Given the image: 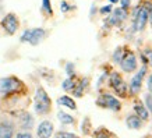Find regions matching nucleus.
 I'll list each match as a JSON object with an SVG mask.
<instances>
[{
	"label": "nucleus",
	"instance_id": "obj_1",
	"mask_svg": "<svg viewBox=\"0 0 152 138\" xmlns=\"http://www.w3.org/2000/svg\"><path fill=\"white\" fill-rule=\"evenodd\" d=\"M34 109L35 113L39 116H43L49 113L52 109V101L48 92L43 89L42 87H38L35 91V98H34Z\"/></svg>",
	"mask_w": 152,
	"mask_h": 138
},
{
	"label": "nucleus",
	"instance_id": "obj_2",
	"mask_svg": "<svg viewBox=\"0 0 152 138\" xmlns=\"http://www.w3.org/2000/svg\"><path fill=\"white\" fill-rule=\"evenodd\" d=\"M46 35H48V31L42 27L27 28L23 32V35L20 37V42L21 43H29L32 46H38L39 43H42L45 41Z\"/></svg>",
	"mask_w": 152,
	"mask_h": 138
},
{
	"label": "nucleus",
	"instance_id": "obj_3",
	"mask_svg": "<svg viewBox=\"0 0 152 138\" xmlns=\"http://www.w3.org/2000/svg\"><path fill=\"white\" fill-rule=\"evenodd\" d=\"M24 88L23 81L14 75L0 78V95H9V93H17Z\"/></svg>",
	"mask_w": 152,
	"mask_h": 138
},
{
	"label": "nucleus",
	"instance_id": "obj_4",
	"mask_svg": "<svg viewBox=\"0 0 152 138\" xmlns=\"http://www.w3.org/2000/svg\"><path fill=\"white\" fill-rule=\"evenodd\" d=\"M0 27L3 28V31L7 35H10V37L15 35V32L18 31V28H20V20L17 17V14H14V13L6 14L4 17H3V20H1V23H0Z\"/></svg>",
	"mask_w": 152,
	"mask_h": 138
},
{
	"label": "nucleus",
	"instance_id": "obj_5",
	"mask_svg": "<svg viewBox=\"0 0 152 138\" xmlns=\"http://www.w3.org/2000/svg\"><path fill=\"white\" fill-rule=\"evenodd\" d=\"M149 9H151V4H149V3H147V4H141V9H140L137 17L133 20V25H131L135 32H142L144 29L147 28Z\"/></svg>",
	"mask_w": 152,
	"mask_h": 138
},
{
	"label": "nucleus",
	"instance_id": "obj_6",
	"mask_svg": "<svg viewBox=\"0 0 152 138\" xmlns=\"http://www.w3.org/2000/svg\"><path fill=\"white\" fill-rule=\"evenodd\" d=\"M148 73V66L142 64L141 69L134 74V77L130 80V84H129V89L131 92V95H138L141 92V88H142V81L145 78V75Z\"/></svg>",
	"mask_w": 152,
	"mask_h": 138
},
{
	"label": "nucleus",
	"instance_id": "obj_7",
	"mask_svg": "<svg viewBox=\"0 0 152 138\" xmlns=\"http://www.w3.org/2000/svg\"><path fill=\"white\" fill-rule=\"evenodd\" d=\"M127 18H129V11L121 9V7H117V9H113V11L106 17L105 25H107V27H120Z\"/></svg>",
	"mask_w": 152,
	"mask_h": 138
},
{
	"label": "nucleus",
	"instance_id": "obj_8",
	"mask_svg": "<svg viewBox=\"0 0 152 138\" xmlns=\"http://www.w3.org/2000/svg\"><path fill=\"white\" fill-rule=\"evenodd\" d=\"M120 69L123 70L124 73H134L138 70V60H137V56L133 50H126L123 59L120 60Z\"/></svg>",
	"mask_w": 152,
	"mask_h": 138
},
{
	"label": "nucleus",
	"instance_id": "obj_9",
	"mask_svg": "<svg viewBox=\"0 0 152 138\" xmlns=\"http://www.w3.org/2000/svg\"><path fill=\"white\" fill-rule=\"evenodd\" d=\"M96 103L99 106H102V107L109 109V110H112V112H119L120 109H121V103H120L119 99L116 96H113L112 93H107V92L99 95V98L96 99Z\"/></svg>",
	"mask_w": 152,
	"mask_h": 138
},
{
	"label": "nucleus",
	"instance_id": "obj_10",
	"mask_svg": "<svg viewBox=\"0 0 152 138\" xmlns=\"http://www.w3.org/2000/svg\"><path fill=\"white\" fill-rule=\"evenodd\" d=\"M109 85L115 89V92L117 95H120V96H126L127 95L126 92L129 91V85L126 84L123 77L117 71H112L110 73V75H109Z\"/></svg>",
	"mask_w": 152,
	"mask_h": 138
},
{
	"label": "nucleus",
	"instance_id": "obj_11",
	"mask_svg": "<svg viewBox=\"0 0 152 138\" xmlns=\"http://www.w3.org/2000/svg\"><path fill=\"white\" fill-rule=\"evenodd\" d=\"M53 123L49 121V120H43L39 123L37 129V138H50L52 134H53Z\"/></svg>",
	"mask_w": 152,
	"mask_h": 138
},
{
	"label": "nucleus",
	"instance_id": "obj_12",
	"mask_svg": "<svg viewBox=\"0 0 152 138\" xmlns=\"http://www.w3.org/2000/svg\"><path fill=\"white\" fill-rule=\"evenodd\" d=\"M18 121H20V126L24 129V131H28V130H31L34 127V116L31 113H28V112H24L21 115L18 116Z\"/></svg>",
	"mask_w": 152,
	"mask_h": 138
},
{
	"label": "nucleus",
	"instance_id": "obj_13",
	"mask_svg": "<svg viewBox=\"0 0 152 138\" xmlns=\"http://www.w3.org/2000/svg\"><path fill=\"white\" fill-rule=\"evenodd\" d=\"M126 124L131 130H140L142 127V120L140 119L137 115H131L126 119Z\"/></svg>",
	"mask_w": 152,
	"mask_h": 138
},
{
	"label": "nucleus",
	"instance_id": "obj_14",
	"mask_svg": "<svg viewBox=\"0 0 152 138\" xmlns=\"http://www.w3.org/2000/svg\"><path fill=\"white\" fill-rule=\"evenodd\" d=\"M14 127L11 123H1L0 124V138H13Z\"/></svg>",
	"mask_w": 152,
	"mask_h": 138
},
{
	"label": "nucleus",
	"instance_id": "obj_15",
	"mask_svg": "<svg viewBox=\"0 0 152 138\" xmlns=\"http://www.w3.org/2000/svg\"><path fill=\"white\" fill-rule=\"evenodd\" d=\"M134 110H135L137 116H138L141 120H148L149 119V112L147 110V107H145L144 103H141V102H135V105H134Z\"/></svg>",
	"mask_w": 152,
	"mask_h": 138
},
{
	"label": "nucleus",
	"instance_id": "obj_16",
	"mask_svg": "<svg viewBox=\"0 0 152 138\" xmlns=\"http://www.w3.org/2000/svg\"><path fill=\"white\" fill-rule=\"evenodd\" d=\"M57 105L60 106H66V107H69L71 110H75L77 109V105H75V102H74L73 98H70L69 95H63V96H60L57 99Z\"/></svg>",
	"mask_w": 152,
	"mask_h": 138
},
{
	"label": "nucleus",
	"instance_id": "obj_17",
	"mask_svg": "<svg viewBox=\"0 0 152 138\" xmlns=\"http://www.w3.org/2000/svg\"><path fill=\"white\" fill-rule=\"evenodd\" d=\"M140 57L142 60V64L148 66V67H152V47H145L140 53Z\"/></svg>",
	"mask_w": 152,
	"mask_h": 138
},
{
	"label": "nucleus",
	"instance_id": "obj_18",
	"mask_svg": "<svg viewBox=\"0 0 152 138\" xmlns=\"http://www.w3.org/2000/svg\"><path fill=\"white\" fill-rule=\"evenodd\" d=\"M57 119H59V121L61 123V124L64 126H69V124H74V117L71 115H69V113H66V112H57Z\"/></svg>",
	"mask_w": 152,
	"mask_h": 138
},
{
	"label": "nucleus",
	"instance_id": "obj_19",
	"mask_svg": "<svg viewBox=\"0 0 152 138\" xmlns=\"http://www.w3.org/2000/svg\"><path fill=\"white\" fill-rule=\"evenodd\" d=\"M124 49H123V46H117L115 50H113V53H112V60H113V63H117L119 64L120 60L123 59V56H124Z\"/></svg>",
	"mask_w": 152,
	"mask_h": 138
},
{
	"label": "nucleus",
	"instance_id": "obj_20",
	"mask_svg": "<svg viewBox=\"0 0 152 138\" xmlns=\"http://www.w3.org/2000/svg\"><path fill=\"white\" fill-rule=\"evenodd\" d=\"M75 83L77 81H74V78H67L61 83V88H63V91H66V92H71L74 89V87H75Z\"/></svg>",
	"mask_w": 152,
	"mask_h": 138
},
{
	"label": "nucleus",
	"instance_id": "obj_21",
	"mask_svg": "<svg viewBox=\"0 0 152 138\" xmlns=\"http://www.w3.org/2000/svg\"><path fill=\"white\" fill-rule=\"evenodd\" d=\"M42 11L46 15H49V17L53 15V9H52L50 0H42Z\"/></svg>",
	"mask_w": 152,
	"mask_h": 138
},
{
	"label": "nucleus",
	"instance_id": "obj_22",
	"mask_svg": "<svg viewBox=\"0 0 152 138\" xmlns=\"http://www.w3.org/2000/svg\"><path fill=\"white\" fill-rule=\"evenodd\" d=\"M64 70H66V74H67L69 78H74V77H75V66H74L71 61H69V63L66 64Z\"/></svg>",
	"mask_w": 152,
	"mask_h": 138
},
{
	"label": "nucleus",
	"instance_id": "obj_23",
	"mask_svg": "<svg viewBox=\"0 0 152 138\" xmlns=\"http://www.w3.org/2000/svg\"><path fill=\"white\" fill-rule=\"evenodd\" d=\"M112 11H113V4H110V3H109L107 6L106 4L102 6L101 9H99V14H101V15H105V17H107Z\"/></svg>",
	"mask_w": 152,
	"mask_h": 138
},
{
	"label": "nucleus",
	"instance_id": "obj_24",
	"mask_svg": "<svg viewBox=\"0 0 152 138\" xmlns=\"http://www.w3.org/2000/svg\"><path fill=\"white\" fill-rule=\"evenodd\" d=\"M144 101H145L144 106L147 107V110L149 112V113H152V93H147V95L144 96Z\"/></svg>",
	"mask_w": 152,
	"mask_h": 138
},
{
	"label": "nucleus",
	"instance_id": "obj_25",
	"mask_svg": "<svg viewBox=\"0 0 152 138\" xmlns=\"http://www.w3.org/2000/svg\"><path fill=\"white\" fill-rule=\"evenodd\" d=\"M53 138H78L75 134L73 133H67V131H59Z\"/></svg>",
	"mask_w": 152,
	"mask_h": 138
},
{
	"label": "nucleus",
	"instance_id": "obj_26",
	"mask_svg": "<svg viewBox=\"0 0 152 138\" xmlns=\"http://www.w3.org/2000/svg\"><path fill=\"white\" fill-rule=\"evenodd\" d=\"M73 9H75V7H71V6L66 1V0H63L61 3H60V10H61V13H69L70 10H73Z\"/></svg>",
	"mask_w": 152,
	"mask_h": 138
},
{
	"label": "nucleus",
	"instance_id": "obj_27",
	"mask_svg": "<svg viewBox=\"0 0 152 138\" xmlns=\"http://www.w3.org/2000/svg\"><path fill=\"white\" fill-rule=\"evenodd\" d=\"M120 7L121 9H124L129 11V9H131V0H120Z\"/></svg>",
	"mask_w": 152,
	"mask_h": 138
},
{
	"label": "nucleus",
	"instance_id": "obj_28",
	"mask_svg": "<svg viewBox=\"0 0 152 138\" xmlns=\"http://www.w3.org/2000/svg\"><path fill=\"white\" fill-rule=\"evenodd\" d=\"M15 138H32V135L28 133V131H20V133H17V137Z\"/></svg>",
	"mask_w": 152,
	"mask_h": 138
},
{
	"label": "nucleus",
	"instance_id": "obj_29",
	"mask_svg": "<svg viewBox=\"0 0 152 138\" xmlns=\"http://www.w3.org/2000/svg\"><path fill=\"white\" fill-rule=\"evenodd\" d=\"M147 88L148 91H149V93H152V73L148 75V80H147Z\"/></svg>",
	"mask_w": 152,
	"mask_h": 138
},
{
	"label": "nucleus",
	"instance_id": "obj_30",
	"mask_svg": "<svg viewBox=\"0 0 152 138\" xmlns=\"http://www.w3.org/2000/svg\"><path fill=\"white\" fill-rule=\"evenodd\" d=\"M94 13H96V6H95V4H92V7H91L89 15H91V17H94Z\"/></svg>",
	"mask_w": 152,
	"mask_h": 138
},
{
	"label": "nucleus",
	"instance_id": "obj_31",
	"mask_svg": "<svg viewBox=\"0 0 152 138\" xmlns=\"http://www.w3.org/2000/svg\"><path fill=\"white\" fill-rule=\"evenodd\" d=\"M109 1H110V4H113V6H115V4H117V3H119L120 0H109Z\"/></svg>",
	"mask_w": 152,
	"mask_h": 138
},
{
	"label": "nucleus",
	"instance_id": "obj_32",
	"mask_svg": "<svg viewBox=\"0 0 152 138\" xmlns=\"http://www.w3.org/2000/svg\"><path fill=\"white\" fill-rule=\"evenodd\" d=\"M96 138H109V137H106V135H99V134H98Z\"/></svg>",
	"mask_w": 152,
	"mask_h": 138
}]
</instances>
